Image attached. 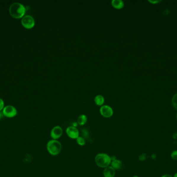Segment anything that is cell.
<instances>
[{"label":"cell","instance_id":"30bf717a","mask_svg":"<svg viewBox=\"0 0 177 177\" xmlns=\"http://www.w3.org/2000/svg\"><path fill=\"white\" fill-rule=\"evenodd\" d=\"M111 5L117 10H121L123 8L124 3L122 0H112Z\"/></svg>","mask_w":177,"mask_h":177},{"label":"cell","instance_id":"277c9868","mask_svg":"<svg viewBox=\"0 0 177 177\" xmlns=\"http://www.w3.org/2000/svg\"><path fill=\"white\" fill-rule=\"evenodd\" d=\"M21 23L23 27L28 29H31L34 26L35 22L33 17L31 15H27L23 17L21 20Z\"/></svg>","mask_w":177,"mask_h":177},{"label":"cell","instance_id":"9c48e42d","mask_svg":"<svg viewBox=\"0 0 177 177\" xmlns=\"http://www.w3.org/2000/svg\"><path fill=\"white\" fill-rule=\"evenodd\" d=\"M115 170L111 166L104 168L103 171V175L104 177H115Z\"/></svg>","mask_w":177,"mask_h":177},{"label":"cell","instance_id":"6da1fadb","mask_svg":"<svg viewBox=\"0 0 177 177\" xmlns=\"http://www.w3.org/2000/svg\"><path fill=\"white\" fill-rule=\"evenodd\" d=\"M25 10V6L18 2L12 3L9 7V12L11 16L16 18H19L23 16Z\"/></svg>","mask_w":177,"mask_h":177},{"label":"cell","instance_id":"7a4b0ae2","mask_svg":"<svg viewBox=\"0 0 177 177\" xmlns=\"http://www.w3.org/2000/svg\"><path fill=\"white\" fill-rule=\"evenodd\" d=\"M62 144L58 140H49L47 143V150L50 154L57 156L59 154L62 150Z\"/></svg>","mask_w":177,"mask_h":177},{"label":"cell","instance_id":"ffe728a7","mask_svg":"<svg viewBox=\"0 0 177 177\" xmlns=\"http://www.w3.org/2000/svg\"><path fill=\"white\" fill-rule=\"evenodd\" d=\"M161 177H173L172 176L170 175H169V174H165V175H164L162 176Z\"/></svg>","mask_w":177,"mask_h":177},{"label":"cell","instance_id":"603a6c76","mask_svg":"<svg viewBox=\"0 0 177 177\" xmlns=\"http://www.w3.org/2000/svg\"><path fill=\"white\" fill-rule=\"evenodd\" d=\"M4 116L3 115V112H1L0 111V119L2 118V117H3V116Z\"/></svg>","mask_w":177,"mask_h":177},{"label":"cell","instance_id":"8fae6325","mask_svg":"<svg viewBox=\"0 0 177 177\" xmlns=\"http://www.w3.org/2000/svg\"><path fill=\"white\" fill-rule=\"evenodd\" d=\"M110 166L115 169V170H120L122 168L123 164H122V161L117 159L114 160V161H111Z\"/></svg>","mask_w":177,"mask_h":177},{"label":"cell","instance_id":"52a82bcc","mask_svg":"<svg viewBox=\"0 0 177 177\" xmlns=\"http://www.w3.org/2000/svg\"><path fill=\"white\" fill-rule=\"evenodd\" d=\"M63 130L60 126H56L52 129L50 132V137L54 140H58L61 137Z\"/></svg>","mask_w":177,"mask_h":177},{"label":"cell","instance_id":"9a60e30c","mask_svg":"<svg viewBox=\"0 0 177 177\" xmlns=\"http://www.w3.org/2000/svg\"><path fill=\"white\" fill-rule=\"evenodd\" d=\"M172 105L173 108L177 110V94L173 96L172 99Z\"/></svg>","mask_w":177,"mask_h":177},{"label":"cell","instance_id":"ac0fdd59","mask_svg":"<svg viewBox=\"0 0 177 177\" xmlns=\"http://www.w3.org/2000/svg\"><path fill=\"white\" fill-rule=\"evenodd\" d=\"M4 102L3 100L0 98V111L4 109Z\"/></svg>","mask_w":177,"mask_h":177},{"label":"cell","instance_id":"d4e9b609","mask_svg":"<svg viewBox=\"0 0 177 177\" xmlns=\"http://www.w3.org/2000/svg\"><path fill=\"white\" fill-rule=\"evenodd\" d=\"M133 177H138V176L135 175V176H133Z\"/></svg>","mask_w":177,"mask_h":177},{"label":"cell","instance_id":"2e32d148","mask_svg":"<svg viewBox=\"0 0 177 177\" xmlns=\"http://www.w3.org/2000/svg\"><path fill=\"white\" fill-rule=\"evenodd\" d=\"M170 157L173 160L177 161V150L172 151V152L170 154Z\"/></svg>","mask_w":177,"mask_h":177},{"label":"cell","instance_id":"3957f363","mask_svg":"<svg viewBox=\"0 0 177 177\" xmlns=\"http://www.w3.org/2000/svg\"><path fill=\"white\" fill-rule=\"evenodd\" d=\"M95 162L99 167L105 168L111 164L110 157L106 153H99L95 157Z\"/></svg>","mask_w":177,"mask_h":177},{"label":"cell","instance_id":"484cf974","mask_svg":"<svg viewBox=\"0 0 177 177\" xmlns=\"http://www.w3.org/2000/svg\"><path fill=\"white\" fill-rule=\"evenodd\" d=\"M176 119H177V114H176Z\"/></svg>","mask_w":177,"mask_h":177},{"label":"cell","instance_id":"7c38bea8","mask_svg":"<svg viewBox=\"0 0 177 177\" xmlns=\"http://www.w3.org/2000/svg\"><path fill=\"white\" fill-rule=\"evenodd\" d=\"M94 102L98 106H102L105 103V98L102 95H96L94 98Z\"/></svg>","mask_w":177,"mask_h":177},{"label":"cell","instance_id":"ba28073f","mask_svg":"<svg viewBox=\"0 0 177 177\" xmlns=\"http://www.w3.org/2000/svg\"><path fill=\"white\" fill-rule=\"evenodd\" d=\"M66 133L69 138L76 139L79 136V132L75 126H70L66 128Z\"/></svg>","mask_w":177,"mask_h":177},{"label":"cell","instance_id":"5b68a950","mask_svg":"<svg viewBox=\"0 0 177 177\" xmlns=\"http://www.w3.org/2000/svg\"><path fill=\"white\" fill-rule=\"evenodd\" d=\"M3 114L7 118H13L16 116L17 110L16 108L11 105H6L3 109Z\"/></svg>","mask_w":177,"mask_h":177},{"label":"cell","instance_id":"e0dca14e","mask_svg":"<svg viewBox=\"0 0 177 177\" xmlns=\"http://www.w3.org/2000/svg\"><path fill=\"white\" fill-rule=\"evenodd\" d=\"M148 155L146 153H143L142 154L140 155V156L139 157V160L141 161V162H143V161H146V159H147V157Z\"/></svg>","mask_w":177,"mask_h":177},{"label":"cell","instance_id":"cb8c5ba5","mask_svg":"<svg viewBox=\"0 0 177 177\" xmlns=\"http://www.w3.org/2000/svg\"><path fill=\"white\" fill-rule=\"evenodd\" d=\"M173 177H177V172L175 173V175H174Z\"/></svg>","mask_w":177,"mask_h":177},{"label":"cell","instance_id":"8992f818","mask_svg":"<svg viewBox=\"0 0 177 177\" xmlns=\"http://www.w3.org/2000/svg\"><path fill=\"white\" fill-rule=\"evenodd\" d=\"M99 112L101 116L104 118H111L113 115V110L112 108L108 105H103L101 106L99 109Z\"/></svg>","mask_w":177,"mask_h":177},{"label":"cell","instance_id":"44dd1931","mask_svg":"<svg viewBox=\"0 0 177 177\" xmlns=\"http://www.w3.org/2000/svg\"><path fill=\"white\" fill-rule=\"evenodd\" d=\"M110 159H111V161H114V160H115V159H117V157H115V156H112V157H110Z\"/></svg>","mask_w":177,"mask_h":177},{"label":"cell","instance_id":"7402d4cb","mask_svg":"<svg viewBox=\"0 0 177 177\" xmlns=\"http://www.w3.org/2000/svg\"><path fill=\"white\" fill-rule=\"evenodd\" d=\"M157 155L155 154H153L152 155H151V158L153 159H155L157 158Z\"/></svg>","mask_w":177,"mask_h":177},{"label":"cell","instance_id":"4fadbf2b","mask_svg":"<svg viewBox=\"0 0 177 177\" xmlns=\"http://www.w3.org/2000/svg\"><path fill=\"white\" fill-rule=\"evenodd\" d=\"M88 121V118L87 116L85 114H81L79 116L77 119V123L79 125L83 126L85 125Z\"/></svg>","mask_w":177,"mask_h":177},{"label":"cell","instance_id":"d6986e66","mask_svg":"<svg viewBox=\"0 0 177 177\" xmlns=\"http://www.w3.org/2000/svg\"><path fill=\"white\" fill-rule=\"evenodd\" d=\"M149 2L151 3V4H155L159 3L160 2H161V1H159V0H155V1H152V0H149L148 1Z\"/></svg>","mask_w":177,"mask_h":177},{"label":"cell","instance_id":"5bb4252c","mask_svg":"<svg viewBox=\"0 0 177 177\" xmlns=\"http://www.w3.org/2000/svg\"><path fill=\"white\" fill-rule=\"evenodd\" d=\"M76 142L77 144H78L79 146H83L86 144V140H85V138L81 137V136H79L78 138H77Z\"/></svg>","mask_w":177,"mask_h":177}]
</instances>
